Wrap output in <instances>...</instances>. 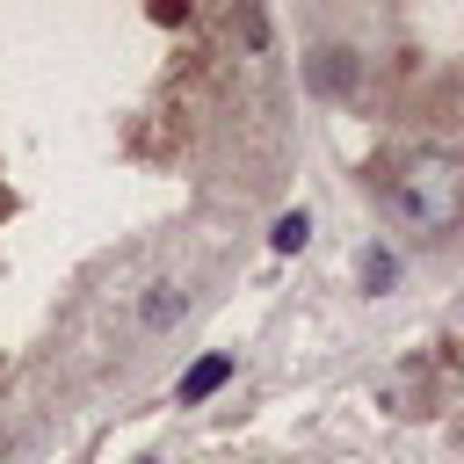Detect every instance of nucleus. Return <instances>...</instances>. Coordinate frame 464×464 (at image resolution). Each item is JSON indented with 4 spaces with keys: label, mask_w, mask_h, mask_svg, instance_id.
<instances>
[{
    "label": "nucleus",
    "mask_w": 464,
    "mask_h": 464,
    "mask_svg": "<svg viewBox=\"0 0 464 464\" xmlns=\"http://www.w3.org/2000/svg\"><path fill=\"white\" fill-rule=\"evenodd\" d=\"M392 203H399L420 232H450V225H464V160L442 152V145L406 152L399 174H392Z\"/></svg>",
    "instance_id": "1"
},
{
    "label": "nucleus",
    "mask_w": 464,
    "mask_h": 464,
    "mask_svg": "<svg viewBox=\"0 0 464 464\" xmlns=\"http://www.w3.org/2000/svg\"><path fill=\"white\" fill-rule=\"evenodd\" d=\"M225 377H232V355H203V362L181 377V392H174V399H181V406H196V399H210Z\"/></svg>",
    "instance_id": "2"
},
{
    "label": "nucleus",
    "mask_w": 464,
    "mask_h": 464,
    "mask_svg": "<svg viewBox=\"0 0 464 464\" xmlns=\"http://www.w3.org/2000/svg\"><path fill=\"white\" fill-rule=\"evenodd\" d=\"M312 87H319V94L355 87V58H348V51H319V58H312Z\"/></svg>",
    "instance_id": "3"
},
{
    "label": "nucleus",
    "mask_w": 464,
    "mask_h": 464,
    "mask_svg": "<svg viewBox=\"0 0 464 464\" xmlns=\"http://www.w3.org/2000/svg\"><path fill=\"white\" fill-rule=\"evenodd\" d=\"M304 239H312V218H304V210H283V218H276V232H268V246H276V254H297Z\"/></svg>",
    "instance_id": "4"
},
{
    "label": "nucleus",
    "mask_w": 464,
    "mask_h": 464,
    "mask_svg": "<svg viewBox=\"0 0 464 464\" xmlns=\"http://www.w3.org/2000/svg\"><path fill=\"white\" fill-rule=\"evenodd\" d=\"M181 304H188V297H181L174 283H152V297H145V326H167V319H181Z\"/></svg>",
    "instance_id": "5"
},
{
    "label": "nucleus",
    "mask_w": 464,
    "mask_h": 464,
    "mask_svg": "<svg viewBox=\"0 0 464 464\" xmlns=\"http://www.w3.org/2000/svg\"><path fill=\"white\" fill-rule=\"evenodd\" d=\"M362 283H370V290H384V283H392V254H384V246L362 261Z\"/></svg>",
    "instance_id": "6"
}]
</instances>
